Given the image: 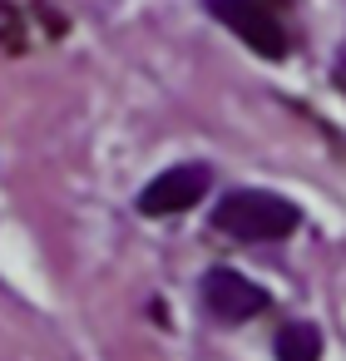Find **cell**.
Returning <instances> with one entry per match:
<instances>
[{"instance_id":"obj_1","label":"cell","mask_w":346,"mask_h":361,"mask_svg":"<svg viewBox=\"0 0 346 361\" xmlns=\"http://www.w3.org/2000/svg\"><path fill=\"white\" fill-rule=\"evenodd\" d=\"M297 223H302V213L287 198L262 193V188H237L213 208V228L228 238H242V243H282L297 233Z\"/></svg>"},{"instance_id":"obj_2","label":"cell","mask_w":346,"mask_h":361,"mask_svg":"<svg viewBox=\"0 0 346 361\" xmlns=\"http://www.w3.org/2000/svg\"><path fill=\"white\" fill-rule=\"evenodd\" d=\"M208 16L223 20L237 40H247L262 60H282L292 50L287 0H208Z\"/></svg>"},{"instance_id":"obj_3","label":"cell","mask_w":346,"mask_h":361,"mask_svg":"<svg viewBox=\"0 0 346 361\" xmlns=\"http://www.w3.org/2000/svg\"><path fill=\"white\" fill-rule=\"evenodd\" d=\"M203 193H208V169H203V164H178V169H163V173L139 193V213H144V218H173V213L198 208Z\"/></svg>"},{"instance_id":"obj_4","label":"cell","mask_w":346,"mask_h":361,"mask_svg":"<svg viewBox=\"0 0 346 361\" xmlns=\"http://www.w3.org/2000/svg\"><path fill=\"white\" fill-rule=\"evenodd\" d=\"M203 307L218 322H247V317H257L267 307V292L252 277H242L237 267H213L203 277Z\"/></svg>"},{"instance_id":"obj_5","label":"cell","mask_w":346,"mask_h":361,"mask_svg":"<svg viewBox=\"0 0 346 361\" xmlns=\"http://www.w3.org/2000/svg\"><path fill=\"white\" fill-rule=\"evenodd\" d=\"M277 361H321V331L311 322H292L277 331Z\"/></svg>"}]
</instances>
